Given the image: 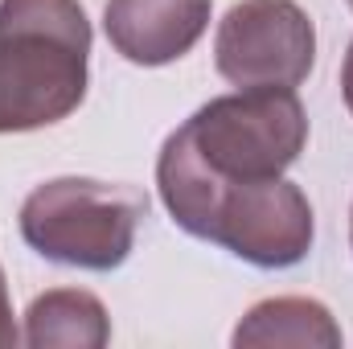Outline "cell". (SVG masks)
<instances>
[{"instance_id":"6da1fadb","label":"cell","mask_w":353,"mask_h":349,"mask_svg":"<svg viewBox=\"0 0 353 349\" xmlns=\"http://www.w3.org/2000/svg\"><path fill=\"white\" fill-rule=\"evenodd\" d=\"M308 144V111L288 87H251L197 107L157 157V189L176 226L193 235L222 185L283 177Z\"/></svg>"},{"instance_id":"7a4b0ae2","label":"cell","mask_w":353,"mask_h":349,"mask_svg":"<svg viewBox=\"0 0 353 349\" xmlns=\"http://www.w3.org/2000/svg\"><path fill=\"white\" fill-rule=\"evenodd\" d=\"M90 21L79 0H0V136L62 123L87 99Z\"/></svg>"},{"instance_id":"3957f363","label":"cell","mask_w":353,"mask_h":349,"mask_svg":"<svg viewBox=\"0 0 353 349\" xmlns=\"http://www.w3.org/2000/svg\"><path fill=\"white\" fill-rule=\"evenodd\" d=\"M144 218L148 197L136 185L54 177L25 197L21 239L50 263L79 271H115L128 263Z\"/></svg>"},{"instance_id":"277c9868","label":"cell","mask_w":353,"mask_h":349,"mask_svg":"<svg viewBox=\"0 0 353 349\" xmlns=\"http://www.w3.org/2000/svg\"><path fill=\"white\" fill-rule=\"evenodd\" d=\"M193 239L218 243L251 267L283 271L308 259L316 222L300 185L283 177H267V181H239L214 189V197L205 201L193 226Z\"/></svg>"},{"instance_id":"5b68a950","label":"cell","mask_w":353,"mask_h":349,"mask_svg":"<svg viewBox=\"0 0 353 349\" xmlns=\"http://www.w3.org/2000/svg\"><path fill=\"white\" fill-rule=\"evenodd\" d=\"M214 66L239 90H296L316 66V29L296 0H243L214 37Z\"/></svg>"},{"instance_id":"8992f818","label":"cell","mask_w":353,"mask_h":349,"mask_svg":"<svg viewBox=\"0 0 353 349\" xmlns=\"http://www.w3.org/2000/svg\"><path fill=\"white\" fill-rule=\"evenodd\" d=\"M214 0H107L103 29L132 66H169L210 29Z\"/></svg>"},{"instance_id":"52a82bcc","label":"cell","mask_w":353,"mask_h":349,"mask_svg":"<svg viewBox=\"0 0 353 349\" xmlns=\"http://www.w3.org/2000/svg\"><path fill=\"white\" fill-rule=\"evenodd\" d=\"M239 349H271V346H292V349H341V325L321 300L308 296H275L259 300L234 329L230 337Z\"/></svg>"},{"instance_id":"ba28073f","label":"cell","mask_w":353,"mask_h":349,"mask_svg":"<svg viewBox=\"0 0 353 349\" xmlns=\"http://www.w3.org/2000/svg\"><path fill=\"white\" fill-rule=\"evenodd\" d=\"M21 341L33 349H103L111 341V321L99 296L83 288H54L29 304Z\"/></svg>"},{"instance_id":"9c48e42d","label":"cell","mask_w":353,"mask_h":349,"mask_svg":"<svg viewBox=\"0 0 353 349\" xmlns=\"http://www.w3.org/2000/svg\"><path fill=\"white\" fill-rule=\"evenodd\" d=\"M21 333H17V321H12V300H8V279H4V267H0V349L17 346Z\"/></svg>"},{"instance_id":"30bf717a","label":"cell","mask_w":353,"mask_h":349,"mask_svg":"<svg viewBox=\"0 0 353 349\" xmlns=\"http://www.w3.org/2000/svg\"><path fill=\"white\" fill-rule=\"evenodd\" d=\"M341 94H345V107L353 111V41L345 50V62H341Z\"/></svg>"},{"instance_id":"8fae6325","label":"cell","mask_w":353,"mask_h":349,"mask_svg":"<svg viewBox=\"0 0 353 349\" xmlns=\"http://www.w3.org/2000/svg\"><path fill=\"white\" fill-rule=\"evenodd\" d=\"M350 247H353V214H350Z\"/></svg>"},{"instance_id":"7c38bea8","label":"cell","mask_w":353,"mask_h":349,"mask_svg":"<svg viewBox=\"0 0 353 349\" xmlns=\"http://www.w3.org/2000/svg\"><path fill=\"white\" fill-rule=\"evenodd\" d=\"M350 8H353V0H350Z\"/></svg>"}]
</instances>
